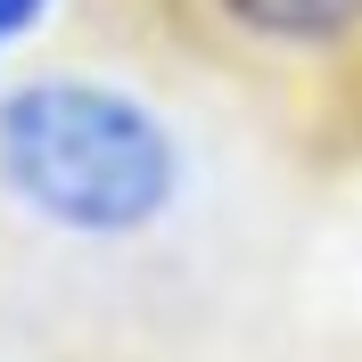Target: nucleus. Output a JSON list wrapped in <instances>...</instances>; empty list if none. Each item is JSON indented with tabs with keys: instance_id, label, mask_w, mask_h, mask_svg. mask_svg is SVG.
<instances>
[{
	"instance_id": "1",
	"label": "nucleus",
	"mask_w": 362,
	"mask_h": 362,
	"mask_svg": "<svg viewBox=\"0 0 362 362\" xmlns=\"http://www.w3.org/2000/svg\"><path fill=\"white\" fill-rule=\"evenodd\" d=\"M0 181L58 230L124 239L173 198V140L140 99L49 74L0 99Z\"/></svg>"
},
{
	"instance_id": "2",
	"label": "nucleus",
	"mask_w": 362,
	"mask_h": 362,
	"mask_svg": "<svg viewBox=\"0 0 362 362\" xmlns=\"http://www.w3.org/2000/svg\"><path fill=\"white\" fill-rule=\"evenodd\" d=\"M239 33L255 42H288V49H329L362 25V0H214Z\"/></svg>"
},
{
	"instance_id": "3",
	"label": "nucleus",
	"mask_w": 362,
	"mask_h": 362,
	"mask_svg": "<svg viewBox=\"0 0 362 362\" xmlns=\"http://www.w3.org/2000/svg\"><path fill=\"white\" fill-rule=\"evenodd\" d=\"M42 8H49V0H0V49L17 42V33H25L33 17H42Z\"/></svg>"
}]
</instances>
